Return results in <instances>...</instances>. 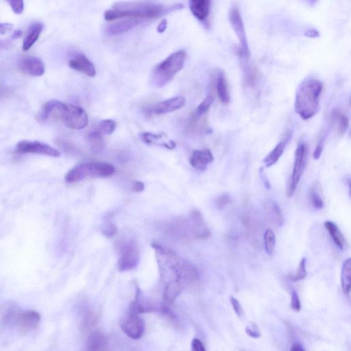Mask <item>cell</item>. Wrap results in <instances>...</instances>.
Instances as JSON below:
<instances>
[{"mask_svg": "<svg viewBox=\"0 0 351 351\" xmlns=\"http://www.w3.org/2000/svg\"><path fill=\"white\" fill-rule=\"evenodd\" d=\"M183 8L177 5L173 7L151 3H119L104 13L106 21H115L122 18L141 19L156 18L170 12L172 10Z\"/></svg>", "mask_w": 351, "mask_h": 351, "instance_id": "1", "label": "cell"}, {"mask_svg": "<svg viewBox=\"0 0 351 351\" xmlns=\"http://www.w3.org/2000/svg\"><path fill=\"white\" fill-rule=\"evenodd\" d=\"M323 83L319 79H307L301 83L296 92L295 110L304 120H309L317 113Z\"/></svg>", "mask_w": 351, "mask_h": 351, "instance_id": "2", "label": "cell"}, {"mask_svg": "<svg viewBox=\"0 0 351 351\" xmlns=\"http://www.w3.org/2000/svg\"><path fill=\"white\" fill-rule=\"evenodd\" d=\"M187 54L181 50L174 52L158 64L153 69L151 81L157 87H163L174 79L184 67Z\"/></svg>", "mask_w": 351, "mask_h": 351, "instance_id": "3", "label": "cell"}, {"mask_svg": "<svg viewBox=\"0 0 351 351\" xmlns=\"http://www.w3.org/2000/svg\"><path fill=\"white\" fill-rule=\"evenodd\" d=\"M59 116L66 127L70 129H84L89 124V116L85 110L73 104H64Z\"/></svg>", "mask_w": 351, "mask_h": 351, "instance_id": "4", "label": "cell"}, {"mask_svg": "<svg viewBox=\"0 0 351 351\" xmlns=\"http://www.w3.org/2000/svg\"><path fill=\"white\" fill-rule=\"evenodd\" d=\"M307 160V146L304 142L300 143L296 148L294 155V168L290 184H289L287 195L292 197L295 193L300 178L305 169Z\"/></svg>", "mask_w": 351, "mask_h": 351, "instance_id": "5", "label": "cell"}, {"mask_svg": "<svg viewBox=\"0 0 351 351\" xmlns=\"http://www.w3.org/2000/svg\"><path fill=\"white\" fill-rule=\"evenodd\" d=\"M230 25L236 33L237 37L239 40V54L243 59H247L249 57L250 50L248 47L247 36H246L245 26L239 8L233 6L230 9L228 13Z\"/></svg>", "mask_w": 351, "mask_h": 351, "instance_id": "6", "label": "cell"}, {"mask_svg": "<svg viewBox=\"0 0 351 351\" xmlns=\"http://www.w3.org/2000/svg\"><path fill=\"white\" fill-rule=\"evenodd\" d=\"M140 253L133 241L125 242L120 248V257L118 261V270L127 271L135 269L138 265Z\"/></svg>", "mask_w": 351, "mask_h": 351, "instance_id": "7", "label": "cell"}, {"mask_svg": "<svg viewBox=\"0 0 351 351\" xmlns=\"http://www.w3.org/2000/svg\"><path fill=\"white\" fill-rule=\"evenodd\" d=\"M15 151L19 154H36L52 157H59L61 152L51 145L38 141L23 140L16 145Z\"/></svg>", "mask_w": 351, "mask_h": 351, "instance_id": "8", "label": "cell"}, {"mask_svg": "<svg viewBox=\"0 0 351 351\" xmlns=\"http://www.w3.org/2000/svg\"><path fill=\"white\" fill-rule=\"evenodd\" d=\"M121 329L127 336L133 339H139L144 334L145 326L138 314L129 311L122 320Z\"/></svg>", "mask_w": 351, "mask_h": 351, "instance_id": "9", "label": "cell"}, {"mask_svg": "<svg viewBox=\"0 0 351 351\" xmlns=\"http://www.w3.org/2000/svg\"><path fill=\"white\" fill-rule=\"evenodd\" d=\"M42 317L37 311H21L17 314L15 325L21 333H26L37 329L40 325Z\"/></svg>", "mask_w": 351, "mask_h": 351, "instance_id": "10", "label": "cell"}, {"mask_svg": "<svg viewBox=\"0 0 351 351\" xmlns=\"http://www.w3.org/2000/svg\"><path fill=\"white\" fill-rule=\"evenodd\" d=\"M188 228L190 235L193 239L207 240L211 236L210 230L205 224L201 213L199 211H193L190 214Z\"/></svg>", "mask_w": 351, "mask_h": 351, "instance_id": "11", "label": "cell"}, {"mask_svg": "<svg viewBox=\"0 0 351 351\" xmlns=\"http://www.w3.org/2000/svg\"><path fill=\"white\" fill-rule=\"evenodd\" d=\"M140 315L141 314L150 312H160V305H157L152 302L145 299L141 294L140 289L136 287V294L133 301L130 305L129 311Z\"/></svg>", "mask_w": 351, "mask_h": 351, "instance_id": "12", "label": "cell"}, {"mask_svg": "<svg viewBox=\"0 0 351 351\" xmlns=\"http://www.w3.org/2000/svg\"><path fill=\"white\" fill-rule=\"evenodd\" d=\"M87 178H108L113 175L115 167L106 162H85Z\"/></svg>", "mask_w": 351, "mask_h": 351, "instance_id": "13", "label": "cell"}, {"mask_svg": "<svg viewBox=\"0 0 351 351\" xmlns=\"http://www.w3.org/2000/svg\"><path fill=\"white\" fill-rule=\"evenodd\" d=\"M69 66L71 69L85 73L89 77H94L96 75V69L94 64L85 54H75L69 60Z\"/></svg>", "mask_w": 351, "mask_h": 351, "instance_id": "14", "label": "cell"}, {"mask_svg": "<svg viewBox=\"0 0 351 351\" xmlns=\"http://www.w3.org/2000/svg\"><path fill=\"white\" fill-rule=\"evenodd\" d=\"M21 69L23 72L30 76H42L46 71L44 62L35 56H28L23 59Z\"/></svg>", "mask_w": 351, "mask_h": 351, "instance_id": "15", "label": "cell"}, {"mask_svg": "<svg viewBox=\"0 0 351 351\" xmlns=\"http://www.w3.org/2000/svg\"><path fill=\"white\" fill-rule=\"evenodd\" d=\"M185 104V99L183 97H174L159 102L153 106L152 111L156 115H164L180 109L183 107Z\"/></svg>", "mask_w": 351, "mask_h": 351, "instance_id": "16", "label": "cell"}, {"mask_svg": "<svg viewBox=\"0 0 351 351\" xmlns=\"http://www.w3.org/2000/svg\"><path fill=\"white\" fill-rule=\"evenodd\" d=\"M214 161V157L209 149L195 150L190 158L191 166L199 171L206 170L207 167Z\"/></svg>", "mask_w": 351, "mask_h": 351, "instance_id": "17", "label": "cell"}, {"mask_svg": "<svg viewBox=\"0 0 351 351\" xmlns=\"http://www.w3.org/2000/svg\"><path fill=\"white\" fill-rule=\"evenodd\" d=\"M84 351H109L107 338L100 331H94L87 339Z\"/></svg>", "mask_w": 351, "mask_h": 351, "instance_id": "18", "label": "cell"}, {"mask_svg": "<svg viewBox=\"0 0 351 351\" xmlns=\"http://www.w3.org/2000/svg\"><path fill=\"white\" fill-rule=\"evenodd\" d=\"M143 20L135 19H127L124 21H118L108 25L105 29V32L108 35H117L123 34L135 28L141 24Z\"/></svg>", "mask_w": 351, "mask_h": 351, "instance_id": "19", "label": "cell"}, {"mask_svg": "<svg viewBox=\"0 0 351 351\" xmlns=\"http://www.w3.org/2000/svg\"><path fill=\"white\" fill-rule=\"evenodd\" d=\"M190 11L193 16L200 21H207L211 11V1L209 0H191L189 2Z\"/></svg>", "mask_w": 351, "mask_h": 351, "instance_id": "20", "label": "cell"}, {"mask_svg": "<svg viewBox=\"0 0 351 351\" xmlns=\"http://www.w3.org/2000/svg\"><path fill=\"white\" fill-rule=\"evenodd\" d=\"M44 30V25L42 22H34L30 25L23 42L22 48L24 52L28 51L34 46Z\"/></svg>", "mask_w": 351, "mask_h": 351, "instance_id": "21", "label": "cell"}, {"mask_svg": "<svg viewBox=\"0 0 351 351\" xmlns=\"http://www.w3.org/2000/svg\"><path fill=\"white\" fill-rule=\"evenodd\" d=\"M20 310L15 304H5L0 309V323L6 327H13Z\"/></svg>", "mask_w": 351, "mask_h": 351, "instance_id": "22", "label": "cell"}, {"mask_svg": "<svg viewBox=\"0 0 351 351\" xmlns=\"http://www.w3.org/2000/svg\"><path fill=\"white\" fill-rule=\"evenodd\" d=\"M291 137H292L291 133H287L286 137H285L284 138L276 145V147L267 155L264 160H263V162L266 165L267 168H269V167L274 166L275 164H277L279 159H280L282 154H284L285 148H286V145L288 144V141H290Z\"/></svg>", "mask_w": 351, "mask_h": 351, "instance_id": "23", "label": "cell"}, {"mask_svg": "<svg viewBox=\"0 0 351 351\" xmlns=\"http://www.w3.org/2000/svg\"><path fill=\"white\" fill-rule=\"evenodd\" d=\"M64 104L65 103L58 100L48 101L44 104L40 113L38 114V121L40 122H46L54 113L59 115L60 110L63 107Z\"/></svg>", "mask_w": 351, "mask_h": 351, "instance_id": "24", "label": "cell"}, {"mask_svg": "<svg viewBox=\"0 0 351 351\" xmlns=\"http://www.w3.org/2000/svg\"><path fill=\"white\" fill-rule=\"evenodd\" d=\"M323 188L319 181L314 182L310 188L309 199L311 206L317 209H321L324 207Z\"/></svg>", "mask_w": 351, "mask_h": 351, "instance_id": "25", "label": "cell"}, {"mask_svg": "<svg viewBox=\"0 0 351 351\" xmlns=\"http://www.w3.org/2000/svg\"><path fill=\"white\" fill-rule=\"evenodd\" d=\"M326 229L328 230L331 238H332L333 242L335 245L339 248L343 250L346 245V240L341 230H339L338 226L335 223L331 222V221H327L325 223Z\"/></svg>", "mask_w": 351, "mask_h": 351, "instance_id": "26", "label": "cell"}, {"mask_svg": "<svg viewBox=\"0 0 351 351\" xmlns=\"http://www.w3.org/2000/svg\"><path fill=\"white\" fill-rule=\"evenodd\" d=\"M216 91L218 98L221 102L225 104L230 102V98L229 92H228V84L224 73H219L216 81Z\"/></svg>", "mask_w": 351, "mask_h": 351, "instance_id": "27", "label": "cell"}, {"mask_svg": "<svg viewBox=\"0 0 351 351\" xmlns=\"http://www.w3.org/2000/svg\"><path fill=\"white\" fill-rule=\"evenodd\" d=\"M265 208L271 220L278 226H282L284 219L279 205L274 202L269 201L265 204Z\"/></svg>", "mask_w": 351, "mask_h": 351, "instance_id": "28", "label": "cell"}, {"mask_svg": "<svg viewBox=\"0 0 351 351\" xmlns=\"http://www.w3.org/2000/svg\"><path fill=\"white\" fill-rule=\"evenodd\" d=\"M86 178L85 163H83L69 170L65 175V180L67 183H75Z\"/></svg>", "mask_w": 351, "mask_h": 351, "instance_id": "29", "label": "cell"}, {"mask_svg": "<svg viewBox=\"0 0 351 351\" xmlns=\"http://www.w3.org/2000/svg\"><path fill=\"white\" fill-rule=\"evenodd\" d=\"M351 279V259L348 258L345 260L343 263L342 275H341V282L342 288L344 294H349L350 292Z\"/></svg>", "mask_w": 351, "mask_h": 351, "instance_id": "30", "label": "cell"}, {"mask_svg": "<svg viewBox=\"0 0 351 351\" xmlns=\"http://www.w3.org/2000/svg\"><path fill=\"white\" fill-rule=\"evenodd\" d=\"M332 118L333 121L336 124L337 134L339 136H342L348 129V118L338 110H334L333 112Z\"/></svg>", "mask_w": 351, "mask_h": 351, "instance_id": "31", "label": "cell"}, {"mask_svg": "<svg viewBox=\"0 0 351 351\" xmlns=\"http://www.w3.org/2000/svg\"><path fill=\"white\" fill-rule=\"evenodd\" d=\"M87 141H88L93 152L99 153L103 150L104 143L102 136L97 133L96 131H91L88 134Z\"/></svg>", "mask_w": 351, "mask_h": 351, "instance_id": "32", "label": "cell"}, {"mask_svg": "<svg viewBox=\"0 0 351 351\" xmlns=\"http://www.w3.org/2000/svg\"><path fill=\"white\" fill-rule=\"evenodd\" d=\"M117 127V124L112 120H104L99 122L96 129L94 130L100 135H110L113 133Z\"/></svg>", "mask_w": 351, "mask_h": 351, "instance_id": "33", "label": "cell"}, {"mask_svg": "<svg viewBox=\"0 0 351 351\" xmlns=\"http://www.w3.org/2000/svg\"><path fill=\"white\" fill-rule=\"evenodd\" d=\"M275 244H276V236L272 230L267 228L264 233V246L265 252L268 255H272L274 253Z\"/></svg>", "mask_w": 351, "mask_h": 351, "instance_id": "34", "label": "cell"}, {"mask_svg": "<svg viewBox=\"0 0 351 351\" xmlns=\"http://www.w3.org/2000/svg\"><path fill=\"white\" fill-rule=\"evenodd\" d=\"M307 272L306 270V259L303 258L301 259L299 265H298V267L297 271L294 275H290L288 278L291 279L293 281H301L302 279L305 278L307 277Z\"/></svg>", "mask_w": 351, "mask_h": 351, "instance_id": "35", "label": "cell"}, {"mask_svg": "<svg viewBox=\"0 0 351 351\" xmlns=\"http://www.w3.org/2000/svg\"><path fill=\"white\" fill-rule=\"evenodd\" d=\"M213 101H214V98L212 96H207L196 109L197 115L201 116L206 113L212 105Z\"/></svg>", "mask_w": 351, "mask_h": 351, "instance_id": "36", "label": "cell"}, {"mask_svg": "<svg viewBox=\"0 0 351 351\" xmlns=\"http://www.w3.org/2000/svg\"><path fill=\"white\" fill-rule=\"evenodd\" d=\"M164 134H154L152 133H143L140 135V138L143 142L148 144H155L157 141L164 137Z\"/></svg>", "mask_w": 351, "mask_h": 351, "instance_id": "37", "label": "cell"}, {"mask_svg": "<svg viewBox=\"0 0 351 351\" xmlns=\"http://www.w3.org/2000/svg\"><path fill=\"white\" fill-rule=\"evenodd\" d=\"M118 232V228L115 224L111 222H108L104 224L102 227V232L106 238H110L115 236Z\"/></svg>", "mask_w": 351, "mask_h": 351, "instance_id": "38", "label": "cell"}, {"mask_svg": "<svg viewBox=\"0 0 351 351\" xmlns=\"http://www.w3.org/2000/svg\"><path fill=\"white\" fill-rule=\"evenodd\" d=\"M8 4L15 14L21 15L24 12L25 8L24 1H9Z\"/></svg>", "mask_w": 351, "mask_h": 351, "instance_id": "39", "label": "cell"}, {"mask_svg": "<svg viewBox=\"0 0 351 351\" xmlns=\"http://www.w3.org/2000/svg\"><path fill=\"white\" fill-rule=\"evenodd\" d=\"M245 331L247 335H249L250 337H253V338L258 339L261 337V333H260L259 328H258L255 323H251L248 325L246 327Z\"/></svg>", "mask_w": 351, "mask_h": 351, "instance_id": "40", "label": "cell"}, {"mask_svg": "<svg viewBox=\"0 0 351 351\" xmlns=\"http://www.w3.org/2000/svg\"><path fill=\"white\" fill-rule=\"evenodd\" d=\"M291 307L295 311H299L300 309H301V305H300V301L297 292H292V298H291Z\"/></svg>", "mask_w": 351, "mask_h": 351, "instance_id": "41", "label": "cell"}, {"mask_svg": "<svg viewBox=\"0 0 351 351\" xmlns=\"http://www.w3.org/2000/svg\"><path fill=\"white\" fill-rule=\"evenodd\" d=\"M230 301L232 308H233L235 312H236L237 314V315L240 316V317H242V315H243L244 311L243 309H242L240 302L238 301V299L232 297V296L230 298Z\"/></svg>", "mask_w": 351, "mask_h": 351, "instance_id": "42", "label": "cell"}, {"mask_svg": "<svg viewBox=\"0 0 351 351\" xmlns=\"http://www.w3.org/2000/svg\"><path fill=\"white\" fill-rule=\"evenodd\" d=\"M230 202V199L229 196L227 194L222 195L216 199V205L219 209H222L224 208L228 204H229Z\"/></svg>", "mask_w": 351, "mask_h": 351, "instance_id": "43", "label": "cell"}, {"mask_svg": "<svg viewBox=\"0 0 351 351\" xmlns=\"http://www.w3.org/2000/svg\"><path fill=\"white\" fill-rule=\"evenodd\" d=\"M14 26L10 23H0V35H5L12 32Z\"/></svg>", "mask_w": 351, "mask_h": 351, "instance_id": "44", "label": "cell"}, {"mask_svg": "<svg viewBox=\"0 0 351 351\" xmlns=\"http://www.w3.org/2000/svg\"><path fill=\"white\" fill-rule=\"evenodd\" d=\"M191 351H206V349L199 339L194 338L191 342Z\"/></svg>", "mask_w": 351, "mask_h": 351, "instance_id": "45", "label": "cell"}, {"mask_svg": "<svg viewBox=\"0 0 351 351\" xmlns=\"http://www.w3.org/2000/svg\"><path fill=\"white\" fill-rule=\"evenodd\" d=\"M144 189V183L143 182L139 181V180L134 182L133 185H132V191L136 192V193L143 191Z\"/></svg>", "mask_w": 351, "mask_h": 351, "instance_id": "46", "label": "cell"}, {"mask_svg": "<svg viewBox=\"0 0 351 351\" xmlns=\"http://www.w3.org/2000/svg\"><path fill=\"white\" fill-rule=\"evenodd\" d=\"M323 151V143L322 141H320L316 145L315 150L314 152V158L315 160H319L320 157H321L322 153Z\"/></svg>", "mask_w": 351, "mask_h": 351, "instance_id": "47", "label": "cell"}, {"mask_svg": "<svg viewBox=\"0 0 351 351\" xmlns=\"http://www.w3.org/2000/svg\"><path fill=\"white\" fill-rule=\"evenodd\" d=\"M304 35L309 38H318L320 36V33L315 28H309L304 32Z\"/></svg>", "mask_w": 351, "mask_h": 351, "instance_id": "48", "label": "cell"}, {"mask_svg": "<svg viewBox=\"0 0 351 351\" xmlns=\"http://www.w3.org/2000/svg\"><path fill=\"white\" fill-rule=\"evenodd\" d=\"M168 28V21L166 19H164L160 23V24L157 26V32L159 33L164 32Z\"/></svg>", "mask_w": 351, "mask_h": 351, "instance_id": "49", "label": "cell"}, {"mask_svg": "<svg viewBox=\"0 0 351 351\" xmlns=\"http://www.w3.org/2000/svg\"><path fill=\"white\" fill-rule=\"evenodd\" d=\"M290 351H306V350L301 345L296 344L293 345Z\"/></svg>", "mask_w": 351, "mask_h": 351, "instance_id": "50", "label": "cell"}, {"mask_svg": "<svg viewBox=\"0 0 351 351\" xmlns=\"http://www.w3.org/2000/svg\"><path fill=\"white\" fill-rule=\"evenodd\" d=\"M21 35H22V32L21 30H15L13 34L12 38L13 40H17V38H20Z\"/></svg>", "mask_w": 351, "mask_h": 351, "instance_id": "51", "label": "cell"}, {"mask_svg": "<svg viewBox=\"0 0 351 351\" xmlns=\"http://www.w3.org/2000/svg\"><path fill=\"white\" fill-rule=\"evenodd\" d=\"M7 47V44L5 43L0 42V48H3Z\"/></svg>", "mask_w": 351, "mask_h": 351, "instance_id": "52", "label": "cell"}, {"mask_svg": "<svg viewBox=\"0 0 351 351\" xmlns=\"http://www.w3.org/2000/svg\"><path fill=\"white\" fill-rule=\"evenodd\" d=\"M240 351H246V350H240Z\"/></svg>", "mask_w": 351, "mask_h": 351, "instance_id": "53", "label": "cell"}]
</instances>
